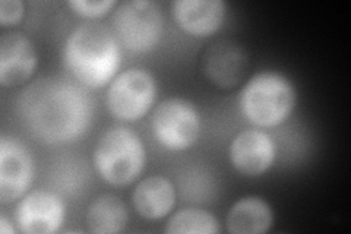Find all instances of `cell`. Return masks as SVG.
<instances>
[{
	"instance_id": "obj_1",
	"label": "cell",
	"mask_w": 351,
	"mask_h": 234,
	"mask_svg": "<svg viewBox=\"0 0 351 234\" xmlns=\"http://www.w3.org/2000/svg\"><path fill=\"white\" fill-rule=\"evenodd\" d=\"M22 125L43 143L80 138L91 125L93 102L84 85L62 76H44L25 86L16 100Z\"/></svg>"
},
{
	"instance_id": "obj_2",
	"label": "cell",
	"mask_w": 351,
	"mask_h": 234,
	"mask_svg": "<svg viewBox=\"0 0 351 234\" xmlns=\"http://www.w3.org/2000/svg\"><path fill=\"white\" fill-rule=\"evenodd\" d=\"M63 60L81 85L101 88L114 80L122 51L112 30L97 22H85L66 38Z\"/></svg>"
},
{
	"instance_id": "obj_3",
	"label": "cell",
	"mask_w": 351,
	"mask_h": 234,
	"mask_svg": "<svg viewBox=\"0 0 351 234\" xmlns=\"http://www.w3.org/2000/svg\"><path fill=\"white\" fill-rule=\"evenodd\" d=\"M239 106L250 124L261 128L278 126L295 106V88L282 73L262 71L241 88Z\"/></svg>"
},
{
	"instance_id": "obj_4",
	"label": "cell",
	"mask_w": 351,
	"mask_h": 234,
	"mask_svg": "<svg viewBox=\"0 0 351 234\" xmlns=\"http://www.w3.org/2000/svg\"><path fill=\"white\" fill-rule=\"evenodd\" d=\"M93 160L103 180L114 186H126L144 172L147 152L144 142L134 130L113 126L98 138Z\"/></svg>"
},
{
	"instance_id": "obj_5",
	"label": "cell",
	"mask_w": 351,
	"mask_h": 234,
	"mask_svg": "<svg viewBox=\"0 0 351 234\" xmlns=\"http://www.w3.org/2000/svg\"><path fill=\"white\" fill-rule=\"evenodd\" d=\"M117 41L134 53H148L157 47L162 34L160 5L151 0H132L117 5L113 18Z\"/></svg>"
},
{
	"instance_id": "obj_6",
	"label": "cell",
	"mask_w": 351,
	"mask_h": 234,
	"mask_svg": "<svg viewBox=\"0 0 351 234\" xmlns=\"http://www.w3.org/2000/svg\"><path fill=\"white\" fill-rule=\"evenodd\" d=\"M157 98V82L144 69H128L114 76L106 93L110 115L117 120L136 121L152 108Z\"/></svg>"
},
{
	"instance_id": "obj_7",
	"label": "cell",
	"mask_w": 351,
	"mask_h": 234,
	"mask_svg": "<svg viewBox=\"0 0 351 234\" xmlns=\"http://www.w3.org/2000/svg\"><path fill=\"white\" fill-rule=\"evenodd\" d=\"M154 137L169 151H184L197 141L201 117L195 106L184 98H167L152 113Z\"/></svg>"
},
{
	"instance_id": "obj_8",
	"label": "cell",
	"mask_w": 351,
	"mask_h": 234,
	"mask_svg": "<svg viewBox=\"0 0 351 234\" xmlns=\"http://www.w3.org/2000/svg\"><path fill=\"white\" fill-rule=\"evenodd\" d=\"M32 182V159L28 148L14 137H0V202L24 196Z\"/></svg>"
},
{
	"instance_id": "obj_9",
	"label": "cell",
	"mask_w": 351,
	"mask_h": 234,
	"mask_svg": "<svg viewBox=\"0 0 351 234\" xmlns=\"http://www.w3.org/2000/svg\"><path fill=\"white\" fill-rule=\"evenodd\" d=\"M15 220L21 233H56L63 224L64 205L58 195L47 191H32L19 200Z\"/></svg>"
},
{
	"instance_id": "obj_10",
	"label": "cell",
	"mask_w": 351,
	"mask_h": 234,
	"mask_svg": "<svg viewBox=\"0 0 351 234\" xmlns=\"http://www.w3.org/2000/svg\"><path fill=\"white\" fill-rule=\"evenodd\" d=\"M276 143L261 129L241 130L230 143V161L245 176H259L271 169L276 160Z\"/></svg>"
},
{
	"instance_id": "obj_11",
	"label": "cell",
	"mask_w": 351,
	"mask_h": 234,
	"mask_svg": "<svg viewBox=\"0 0 351 234\" xmlns=\"http://www.w3.org/2000/svg\"><path fill=\"white\" fill-rule=\"evenodd\" d=\"M202 71L211 84L228 90L243 81L247 71V54L239 43L219 40L205 51Z\"/></svg>"
},
{
	"instance_id": "obj_12",
	"label": "cell",
	"mask_w": 351,
	"mask_h": 234,
	"mask_svg": "<svg viewBox=\"0 0 351 234\" xmlns=\"http://www.w3.org/2000/svg\"><path fill=\"white\" fill-rule=\"evenodd\" d=\"M38 65L34 44L22 34L12 31L0 38V85L5 88L27 82Z\"/></svg>"
},
{
	"instance_id": "obj_13",
	"label": "cell",
	"mask_w": 351,
	"mask_h": 234,
	"mask_svg": "<svg viewBox=\"0 0 351 234\" xmlns=\"http://www.w3.org/2000/svg\"><path fill=\"white\" fill-rule=\"evenodd\" d=\"M227 5L221 0H176L171 3L173 19L184 32L208 37L223 27Z\"/></svg>"
},
{
	"instance_id": "obj_14",
	"label": "cell",
	"mask_w": 351,
	"mask_h": 234,
	"mask_svg": "<svg viewBox=\"0 0 351 234\" xmlns=\"http://www.w3.org/2000/svg\"><path fill=\"white\" fill-rule=\"evenodd\" d=\"M136 213L147 220H160L170 214L176 204L173 183L162 176H151L141 180L132 194Z\"/></svg>"
},
{
	"instance_id": "obj_15",
	"label": "cell",
	"mask_w": 351,
	"mask_h": 234,
	"mask_svg": "<svg viewBox=\"0 0 351 234\" xmlns=\"http://www.w3.org/2000/svg\"><path fill=\"white\" fill-rule=\"evenodd\" d=\"M274 222L272 208L259 196L239 199L230 208L226 226L232 234H262L267 233Z\"/></svg>"
},
{
	"instance_id": "obj_16",
	"label": "cell",
	"mask_w": 351,
	"mask_h": 234,
	"mask_svg": "<svg viewBox=\"0 0 351 234\" xmlns=\"http://www.w3.org/2000/svg\"><path fill=\"white\" fill-rule=\"evenodd\" d=\"M86 226L91 233L114 234L123 231L128 222V208L120 198L106 194L94 199L86 209Z\"/></svg>"
},
{
	"instance_id": "obj_17",
	"label": "cell",
	"mask_w": 351,
	"mask_h": 234,
	"mask_svg": "<svg viewBox=\"0 0 351 234\" xmlns=\"http://www.w3.org/2000/svg\"><path fill=\"white\" fill-rule=\"evenodd\" d=\"M164 231L169 234H217L219 233V224L208 211L184 208L170 217Z\"/></svg>"
},
{
	"instance_id": "obj_18",
	"label": "cell",
	"mask_w": 351,
	"mask_h": 234,
	"mask_svg": "<svg viewBox=\"0 0 351 234\" xmlns=\"http://www.w3.org/2000/svg\"><path fill=\"white\" fill-rule=\"evenodd\" d=\"M68 6L76 15L93 19L106 15L110 9L116 6V2L114 0H98V2H91V0H69Z\"/></svg>"
},
{
	"instance_id": "obj_19",
	"label": "cell",
	"mask_w": 351,
	"mask_h": 234,
	"mask_svg": "<svg viewBox=\"0 0 351 234\" xmlns=\"http://www.w3.org/2000/svg\"><path fill=\"white\" fill-rule=\"evenodd\" d=\"M24 16V5L19 0H2L0 2V24L2 27L16 25Z\"/></svg>"
},
{
	"instance_id": "obj_20",
	"label": "cell",
	"mask_w": 351,
	"mask_h": 234,
	"mask_svg": "<svg viewBox=\"0 0 351 234\" xmlns=\"http://www.w3.org/2000/svg\"><path fill=\"white\" fill-rule=\"evenodd\" d=\"M16 230L14 229V226L10 224L9 220L6 218V215H0V233L2 234H14Z\"/></svg>"
}]
</instances>
